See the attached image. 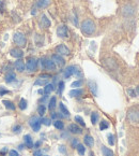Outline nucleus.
Listing matches in <instances>:
<instances>
[{"label":"nucleus","instance_id":"nucleus-1","mask_svg":"<svg viewBox=\"0 0 139 156\" xmlns=\"http://www.w3.org/2000/svg\"><path fill=\"white\" fill-rule=\"evenodd\" d=\"M80 29L83 31V34H85L86 36H91L96 30V26H95V23L92 20H85L81 23Z\"/></svg>","mask_w":139,"mask_h":156},{"label":"nucleus","instance_id":"nucleus-2","mask_svg":"<svg viewBox=\"0 0 139 156\" xmlns=\"http://www.w3.org/2000/svg\"><path fill=\"white\" fill-rule=\"evenodd\" d=\"M13 41L15 44H17L18 46H22V48L26 46V43H27V39L22 32H15L13 34Z\"/></svg>","mask_w":139,"mask_h":156},{"label":"nucleus","instance_id":"nucleus-3","mask_svg":"<svg viewBox=\"0 0 139 156\" xmlns=\"http://www.w3.org/2000/svg\"><path fill=\"white\" fill-rule=\"evenodd\" d=\"M40 64H41L42 68L46 69V70L53 71V70H55L56 69L55 62H54L51 59H47V58H45V57H43V58L40 59Z\"/></svg>","mask_w":139,"mask_h":156},{"label":"nucleus","instance_id":"nucleus-4","mask_svg":"<svg viewBox=\"0 0 139 156\" xmlns=\"http://www.w3.org/2000/svg\"><path fill=\"white\" fill-rule=\"evenodd\" d=\"M121 12H122L123 16H125V17L133 16L134 13H135V8H134V6L131 4V3H126V4H124V6L122 7Z\"/></svg>","mask_w":139,"mask_h":156},{"label":"nucleus","instance_id":"nucleus-5","mask_svg":"<svg viewBox=\"0 0 139 156\" xmlns=\"http://www.w3.org/2000/svg\"><path fill=\"white\" fill-rule=\"evenodd\" d=\"M73 74H76V75H81V72L80 70L77 68V67H75V66H69L65 70H64L63 72V75L65 79H67V78H70L71 75H73Z\"/></svg>","mask_w":139,"mask_h":156},{"label":"nucleus","instance_id":"nucleus-6","mask_svg":"<svg viewBox=\"0 0 139 156\" xmlns=\"http://www.w3.org/2000/svg\"><path fill=\"white\" fill-rule=\"evenodd\" d=\"M38 64H39V62L35 58H29L27 60V64H26V69L29 72H34L38 69Z\"/></svg>","mask_w":139,"mask_h":156},{"label":"nucleus","instance_id":"nucleus-7","mask_svg":"<svg viewBox=\"0 0 139 156\" xmlns=\"http://www.w3.org/2000/svg\"><path fill=\"white\" fill-rule=\"evenodd\" d=\"M41 119H39L38 116H32L30 119H29V125H30L32 129L34 131H39L40 128H41Z\"/></svg>","mask_w":139,"mask_h":156},{"label":"nucleus","instance_id":"nucleus-8","mask_svg":"<svg viewBox=\"0 0 139 156\" xmlns=\"http://www.w3.org/2000/svg\"><path fill=\"white\" fill-rule=\"evenodd\" d=\"M57 34L60 38H67L69 37V28L65 25H60L57 28Z\"/></svg>","mask_w":139,"mask_h":156},{"label":"nucleus","instance_id":"nucleus-9","mask_svg":"<svg viewBox=\"0 0 139 156\" xmlns=\"http://www.w3.org/2000/svg\"><path fill=\"white\" fill-rule=\"evenodd\" d=\"M51 60L55 62L56 66H59V67H63L64 64H65V60H64L63 57L58 54H54L53 56H51Z\"/></svg>","mask_w":139,"mask_h":156},{"label":"nucleus","instance_id":"nucleus-10","mask_svg":"<svg viewBox=\"0 0 139 156\" xmlns=\"http://www.w3.org/2000/svg\"><path fill=\"white\" fill-rule=\"evenodd\" d=\"M127 117L132 123H139V111H136V110L130 111Z\"/></svg>","mask_w":139,"mask_h":156},{"label":"nucleus","instance_id":"nucleus-11","mask_svg":"<svg viewBox=\"0 0 139 156\" xmlns=\"http://www.w3.org/2000/svg\"><path fill=\"white\" fill-rule=\"evenodd\" d=\"M56 52L58 53V55H69L70 54V50L67 46H65L64 44H60L56 48Z\"/></svg>","mask_w":139,"mask_h":156},{"label":"nucleus","instance_id":"nucleus-12","mask_svg":"<svg viewBox=\"0 0 139 156\" xmlns=\"http://www.w3.org/2000/svg\"><path fill=\"white\" fill-rule=\"evenodd\" d=\"M10 55L12 57H15V58H22L24 56V52L20 50V48H12L11 51H10Z\"/></svg>","mask_w":139,"mask_h":156},{"label":"nucleus","instance_id":"nucleus-13","mask_svg":"<svg viewBox=\"0 0 139 156\" xmlns=\"http://www.w3.org/2000/svg\"><path fill=\"white\" fill-rule=\"evenodd\" d=\"M14 67L16 69L18 72H22V71H25L26 69V64L22 62V59H17L16 62H14Z\"/></svg>","mask_w":139,"mask_h":156},{"label":"nucleus","instance_id":"nucleus-14","mask_svg":"<svg viewBox=\"0 0 139 156\" xmlns=\"http://www.w3.org/2000/svg\"><path fill=\"white\" fill-rule=\"evenodd\" d=\"M69 130L70 133H75V135H80L83 133V129H81L77 124H71L69 126Z\"/></svg>","mask_w":139,"mask_h":156},{"label":"nucleus","instance_id":"nucleus-15","mask_svg":"<svg viewBox=\"0 0 139 156\" xmlns=\"http://www.w3.org/2000/svg\"><path fill=\"white\" fill-rule=\"evenodd\" d=\"M104 65H105L106 67H107V69H109V70H114V69L117 68V64H116V62H114V59H110V58L105 59Z\"/></svg>","mask_w":139,"mask_h":156},{"label":"nucleus","instance_id":"nucleus-16","mask_svg":"<svg viewBox=\"0 0 139 156\" xmlns=\"http://www.w3.org/2000/svg\"><path fill=\"white\" fill-rule=\"evenodd\" d=\"M24 142H25L27 148L29 149L33 148V141H32V138H31L30 135H25V136H24Z\"/></svg>","mask_w":139,"mask_h":156},{"label":"nucleus","instance_id":"nucleus-17","mask_svg":"<svg viewBox=\"0 0 139 156\" xmlns=\"http://www.w3.org/2000/svg\"><path fill=\"white\" fill-rule=\"evenodd\" d=\"M15 79H16V74L14 73V72H12V71L8 72L6 74V77H4V81L7 83H12L13 81H15Z\"/></svg>","mask_w":139,"mask_h":156},{"label":"nucleus","instance_id":"nucleus-18","mask_svg":"<svg viewBox=\"0 0 139 156\" xmlns=\"http://www.w3.org/2000/svg\"><path fill=\"white\" fill-rule=\"evenodd\" d=\"M88 86H89L91 93L93 94L94 96H96V95H97V85H96V82H95V81H89V83H88Z\"/></svg>","mask_w":139,"mask_h":156},{"label":"nucleus","instance_id":"nucleus-19","mask_svg":"<svg viewBox=\"0 0 139 156\" xmlns=\"http://www.w3.org/2000/svg\"><path fill=\"white\" fill-rule=\"evenodd\" d=\"M41 26L42 27H44V28H48L50 26V21L48 20V17L46 16V15H42V17H41Z\"/></svg>","mask_w":139,"mask_h":156},{"label":"nucleus","instance_id":"nucleus-20","mask_svg":"<svg viewBox=\"0 0 139 156\" xmlns=\"http://www.w3.org/2000/svg\"><path fill=\"white\" fill-rule=\"evenodd\" d=\"M83 94V89H79V88H74L72 91H70L69 95L71 97H78V96H81Z\"/></svg>","mask_w":139,"mask_h":156},{"label":"nucleus","instance_id":"nucleus-21","mask_svg":"<svg viewBox=\"0 0 139 156\" xmlns=\"http://www.w3.org/2000/svg\"><path fill=\"white\" fill-rule=\"evenodd\" d=\"M83 141H85V144L88 145V146H93V144H94V139H93V137H91L90 135L85 136Z\"/></svg>","mask_w":139,"mask_h":156},{"label":"nucleus","instance_id":"nucleus-22","mask_svg":"<svg viewBox=\"0 0 139 156\" xmlns=\"http://www.w3.org/2000/svg\"><path fill=\"white\" fill-rule=\"evenodd\" d=\"M2 105H4V107L9 110H15V105L10 100H2Z\"/></svg>","mask_w":139,"mask_h":156},{"label":"nucleus","instance_id":"nucleus-23","mask_svg":"<svg viewBox=\"0 0 139 156\" xmlns=\"http://www.w3.org/2000/svg\"><path fill=\"white\" fill-rule=\"evenodd\" d=\"M54 89H55V86H54V84H51V83H47V84L45 85V87H44V93L46 94V95H48V94L51 93Z\"/></svg>","mask_w":139,"mask_h":156},{"label":"nucleus","instance_id":"nucleus-24","mask_svg":"<svg viewBox=\"0 0 139 156\" xmlns=\"http://www.w3.org/2000/svg\"><path fill=\"white\" fill-rule=\"evenodd\" d=\"M49 1L50 0H38L36 1V7H39V8H45V7H47L49 4Z\"/></svg>","mask_w":139,"mask_h":156},{"label":"nucleus","instance_id":"nucleus-25","mask_svg":"<svg viewBox=\"0 0 139 156\" xmlns=\"http://www.w3.org/2000/svg\"><path fill=\"white\" fill-rule=\"evenodd\" d=\"M102 152H103L104 156H114V152L110 149L106 148V146H102Z\"/></svg>","mask_w":139,"mask_h":156},{"label":"nucleus","instance_id":"nucleus-26","mask_svg":"<svg viewBox=\"0 0 139 156\" xmlns=\"http://www.w3.org/2000/svg\"><path fill=\"white\" fill-rule=\"evenodd\" d=\"M54 126H55L57 129H59V130H62V129L64 128L63 122H61L60 119H56L55 122H54Z\"/></svg>","mask_w":139,"mask_h":156},{"label":"nucleus","instance_id":"nucleus-27","mask_svg":"<svg viewBox=\"0 0 139 156\" xmlns=\"http://www.w3.org/2000/svg\"><path fill=\"white\" fill-rule=\"evenodd\" d=\"M59 108H60V110H61V112L64 114V115H65V116H70V112H69V110H67V107H65V105H64L63 103H62V102H60V103H59Z\"/></svg>","mask_w":139,"mask_h":156},{"label":"nucleus","instance_id":"nucleus-28","mask_svg":"<svg viewBox=\"0 0 139 156\" xmlns=\"http://www.w3.org/2000/svg\"><path fill=\"white\" fill-rule=\"evenodd\" d=\"M76 149H77V152H78L79 155H85V153H86V148H85V145L78 143V145L76 146Z\"/></svg>","mask_w":139,"mask_h":156},{"label":"nucleus","instance_id":"nucleus-29","mask_svg":"<svg viewBox=\"0 0 139 156\" xmlns=\"http://www.w3.org/2000/svg\"><path fill=\"white\" fill-rule=\"evenodd\" d=\"M48 82V79H42L40 78L39 80H36L35 82H34V85H46Z\"/></svg>","mask_w":139,"mask_h":156},{"label":"nucleus","instance_id":"nucleus-30","mask_svg":"<svg viewBox=\"0 0 139 156\" xmlns=\"http://www.w3.org/2000/svg\"><path fill=\"white\" fill-rule=\"evenodd\" d=\"M56 103H57V99H56V97H51L50 100H49V105H48V109H49V110H53V109L56 107Z\"/></svg>","mask_w":139,"mask_h":156},{"label":"nucleus","instance_id":"nucleus-31","mask_svg":"<svg viewBox=\"0 0 139 156\" xmlns=\"http://www.w3.org/2000/svg\"><path fill=\"white\" fill-rule=\"evenodd\" d=\"M97 121H98V114L96 113V112H93V113L91 114V122L93 125H95L97 123Z\"/></svg>","mask_w":139,"mask_h":156},{"label":"nucleus","instance_id":"nucleus-32","mask_svg":"<svg viewBox=\"0 0 139 156\" xmlns=\"http://www.w3.org/2000/svg\"><path fill=\"white\" fill-rule=\"evenodd\" d=\"M109 127V123L107 122V121H102L100 124V129L101 130H105V129H107V128Z\"/></svg>","mask_w":139,"mask_h":156},{"label":"nucleus","instance_id":"nucleus-33","mask_svg":"<svg viewBox=\"0 0 139 156\" xmlns=\"http://www.w3.org/2000/svg\"><path fill=\"white\" fill-rule=\"evenodd\" d=\"M45 111H46V107H45L44 105H39V108H38V112H39V114L41 115V116H43V115L45 114Z\"/></svg>","mask_w":139,"mask_h":156},{"label":"nucleus","instance_id":"nucleus-34","mask_svg":"<svg viewBox=\"0 0 139 156\" xmlns=\"http://www.w3.org/2000/svg\"><path fill=\"white\" fill-rule=\"evenodd\" d=\"M75 121H76V122H77L79 125H81L83 127H85V126H86V123L83 122V119L81 116H79V115H76V116H75Z\"/></svg>","mask_w":139,"mask_h":156},{"label":"nucleus","instance_id":"nucleus-35","mask_svg":"<svg viewBox=\"0 0 139 156\" xmlns=\"http://www.w3.org/2000/svg\"><path fill=\"white\" fill-rule=\"evenodd\" d=\"M20 110H26V109H27V101H26V99H20Z\"/></svg>","mask_w":139,"mask_h":156},{"label":"nucleus","instance_id":"nucleus-36","mask_svg":"<svg viewBox=\"0 0 139 156\" xmlns=\"http://www.w3.org/2000/svg\"><path fill=\"white\" fill-rule=\"evenodd\" d=\"M41 123L43 125H45V126H50L51 121H50V119H47V117H43V119H41Z\"/></svg>","mask_w":139,"mask_h":156},{"label":"nucleus","instance_id":"nucleus-37","mask_svg":"<svg viewBox=\"0 0 139 156\" xmlns=\"http://www.w3.org/2000/svg\"><path fill=\"white\" fill-rule=\"evenodd\" d=\"M83 85V81L81 80H78V81H75V82H73L72 84H71V86L74 88L76 87H80V86Z\"/></svg>","mask_w":139,"mask_h":156},{"label":"nucleus","instance_id":"nucleus-38","mask_svg":"<svg viewBox=\"0 0 139 156\" xmlns=\"http://www.w3.org/2000/svg\"><path fill=\"white\" fill-rule=\"evenodd\" d=\"M20 130H22V126L20 125H14L13 127H12V131L15 133H18Z\"/></svg>","mask_w":139,"mask_h":156},{"label":"nucleus","instance_id":"nucleus-39","mask_svg":"<svg viewBox=\"0 0 139 156\" xmlns=\"http://www.w3.org/2000/svg\"><path fill=\"white\" fill-rule=\"evenodd\" d=\"M108 143L110 145L114 144V135H111V133H109L108 135Z\"/></svg>","mask_w":139,"mask_h":156},{"label":"nucleus","instance_id":"nucleus-40","mask_svg":"<svg viewBox=\"0 0 139 156\" xmlns=\"http://www.w3.org/2000/svg\"><path fill=\"white\" fill-rule=\"evenodd\" d=\"M10 92L8 91V89H6L4 87H2V86H0V96H3L4 94H9Z\"/></svg>","mask_w":139,"mask_h":156},{"label":"nucleus","instance_id":"nucleus-41","mask_svg":"<svg viewBox=\"0 0 139 156\" xmlns=\"http://www.w3.org/2000/svg\"><path fill=\"white\" fill-rule=\"evenodd\" d=\"M63 88H64V82L63 81H60L59 82V94H61L62 91H63Z\"/></svg>","mask_w":139,"mask_h":156},{"label":"nucleus","instance_id":"nucleus-42","mask_svg":"<svg viewBox=\"0 0 139 156\" xmlns=\"http://www.w3.org/2000/svg\"><path fill=\"white\" fill-rule=\"evenodd\" d=\"M59 152H60L61 154L67 153V149H65V146H64V145H60V146H59Z\"/></svg>","mask_w":139,"mask_h":156},{"label":"nucleus","instance_id":"nucleus-43","mask_svg":"<svg viewBox=\"0 0 139 156\" xmlns=\"http://www.w3.org/2000/svg\"><path fill=\"white\" fill-rule=\"evenodd\" d=\"M9 155L10 156H20V154H18V152L15 150H11L10 152H9Z\"/></svg>","mask_w":139,"mask_h":156},{"label":"nucleus","instance_id":"nucleus-44","mask_svg":"<svg viewBox=\"0 0 139 156\" xmlns=\"http://www.w3.org/2000/svg\"><path fill=\"white\" fill-rule=\"evenodd\" d=\"M78 143H79V142H78V139H73V141H72V146H73V148H75V149H76V146L78 145Z\"/></svg>","mask_w":139,"mask_h":156},{"label":"nucleus","instance_id":"nucleus-45","mask_svg":"<svg viewBox=\"0 0 139 156\" xmlns=\"http://www.w3.org/2000/svg\"><path fill=\"white\" fill-rule=\"evenodd\" d=\"M51 117H53V119H59V117H62V114L53 113V114H51Z\"/></svg>","mask_w":139,"mask_h":156},{"label":"nucleus","instance_id":"nucleus-46","mask_svg":"<svg viewBox=\"0 0 139 156\" xmlns=\"http://www.w3.org/2000/svg\"><path fill=\"white\" fill-rule=\"evenodd\" d=\"M8 149H7V148H3L2 149V150H1V151H0V156H3V155H4V154H6L7 153V152H8Z\"/></svg>","mask_w":139,"mask_h":156},{"label":"nucleus","instance_id":"nucleus-47","mask_svg":"<svg viewBox=\"0 0 139 156\" xmlns=\"http://www.w3.org/2000/svg\"><path fill=\"white\" fill-rule=\"evenodd\" d=\"M41 144H42V141H38V142H35L33 144V148H35V149H39L40 146H41Z\"/></svg>","mask_w":139,"mask_h":156},{"label":"nucleus","instance_id":"nucleus-48","mask_svg":"<svg viewBox=\"0 0 139 156\" xmlns=\"http://www.w3.org/2000/svg\"><path fill=\"white\" fill-rule=\"evenodd\" d=\"M33 156H42V151H40V150H36V151H34Z\"/></svg>","mask_w":139,"mask_h":156},{"label":"nucleus","instance_id":"nucleus-49","mask_svg":"<svg viewBox=\"0 0 139 156\" xmlns=\"http://www.w3.org/2000/svg\"><path fill=\"white\" fill-rule=\"evenodd\" d=\"M128 93L131 94L132 97H135V96H136V93H135L134 91H132V89H128Z\"/></svg>","mask_w":139,"mask_h":156},{"label":"nucleus","instance_id":"nucleus-50","mask_svg":"<svg viewBox=\"0 0 139 156\" xmlns=\"http://www.w3.org/2000/svg\"><path fill=\"white\" fill-rule=\"evenodd\" d=\"M18 149H20V150H22V149H24V145H22V144L18 145Z\"/></svg>","mask_w":139,"mask_h":156},{"label":"nucleus","instance_id":"nucleus-51","mask_svg":"<svg viewBox=\"0 0 139 156\" xmlns=\"http://www.w3.org/2000/svg\"><path fill=\"white\" fill-rule=\"evenodd\" d=\"M136 94H138V95H139V86L136 88Z\"/></svg>","mask_w":139,"mask_h":156},{"label":"nucleus","instance_id":"nucleus-52","mask_svg":"<svg viewBox=\"0 0 139 156\" xmlns=\"http://www.w3.org/2000/svg\"><path fill=\"white\" fill-rule=\"evenodd\" d=\"M43 93H44V91H42V89H40L39 91V94H43Z\"/></svg>","mask_w":139,"mask_h":156},{"label":"nucleus","instance_id":"nucleus-53","mask_svg":"<svg viewBox=\"0 0 139 156\" xmlns=\"http://www.w3.org/2000/svg\"><path fill=\"white\" fill-rule=\"evenodd\" d=\"M90 156H94V155H93V153H91V154H90Z\"/></svg>","mask_w":139,"mask_h":156},{"label":"nucleus","instance_id":"nucleus-54","mask_svg":"<svg viewBox=\"0 0 139 156\" xmlns=\"http://www.w3.org/2000/svg\"><path fill=\"white\" fill-rule=\"evenodd\" d=\"M0 138H1V133H0Z\"/></svg>","mask_w":139,"mask_h":156}]
</instances>
